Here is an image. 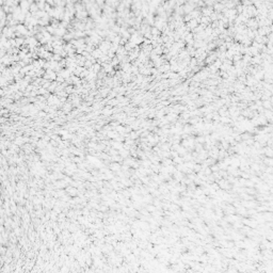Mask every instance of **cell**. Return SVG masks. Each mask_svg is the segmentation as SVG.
<instances>
[{
    "mask_svg": "<svg viewBox=\"0 0 273 273\" xmlns=\"http://www.w3.org/2000/svg\"><path fill=\"white\" fill-rule=\"evenodd\" d=\"M57 73L55 71H52V69H47L45 74H44V78L47 80H57Z\"/></svg>",
    "mask_w": 273,
    "mask_h": 273,
    "instance_id": "obj_1",
    "label": "cell"
}]
</instances>
